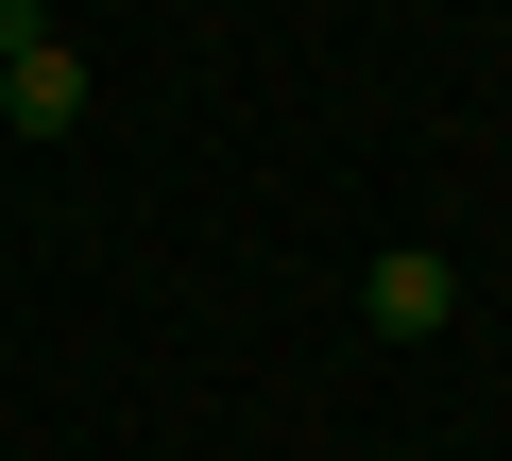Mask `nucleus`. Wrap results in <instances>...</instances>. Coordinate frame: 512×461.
Segmentation results:
<instances>
[{
  "label": "nucleus",
  "mask_w": 512,
  "mask_h": 461,
  "mask_svg": "<svg viewBox=\"0 0 512 461\" xmlns=\"http://www.w3.org/2000/svg\"><path fill=\"white\" fill-rule=\"evenodd\" d=\"M444 308H461V274H444L427 240H393V257H359V325H376V342H444Z\"/></svg>",
  "instance_id": "nucleus-1"
},
{
  "label": "nucleus",
  "mask_w": 512,
  "mask_h": 461,
  "mask_svg": "<svg viewBox=\"0 0 512 461\" xmlns=\"http://www.w3.org/2000/svg\"><path fill=\"white\" fill-rule=\"evenodd\" d=\"M0 120H18V137H69L86 120V52L69 35H18V52H0Z\"/></svg>",
  "instance_id": "nucleus-2"
}]
</instances>
